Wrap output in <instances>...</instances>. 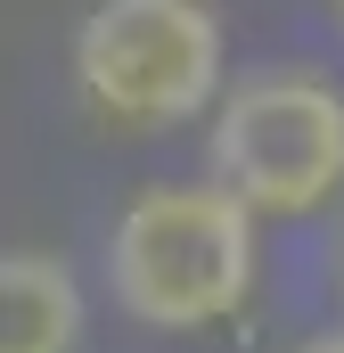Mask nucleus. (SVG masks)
Wrapping results in <instances>:
<instances>
[{
  "label": "nucleus",
  "mask_w": 344,
  "mask_h": 353,
  "mask_svg": "<svg viewBox=\"0 0 344 353\" xmlns=\"http://www.w3.org/2000/svg\"><path fill=\"white\" fill-rule=\"evenodd\" d=\"M222 17L205 0H98L74 33V83L115 132H172L222 99Z\"/></svg>",
  "instance_id": "nucleus-2"
},
{
  "label": "nucleus",
  "mask_w": 344,
  "mask_h": 353,
  "mask_svg": "<svg viewBox=\"0 0 344 353\" xmlns=\"http://www.w3.org/2000/svg\"><path fill=\"white\" fill-rule=\"evenodd\" d=\"M107 279L148 329H213L255 296V205L230 181H156L115 214Z\"/></svg>",
  "instance_id": "nucleus-1"
},
{
  "label": "nucleus",
  "mask_w": 344,
  "mask_h": 353,
  "mask_svg": "<svg viewBox=\"0 0 344 353\" xmlns=\"http://www.w3.org/2000/svg\"><path fill=\"white\" fill-rule=\"evenodd\" d=\"M312 353H344V329H336V337H320V345H312Z\"/></svg>",
  "instance_id": "nucleus-5"
},
{
  "label": "nucleus",
  "mask_w": 344,
  "mask_h": 353,
  "mask_svg": "<svg viewBox=\"0 0 344 353\" xmlns=\"http://www.w3.org/2000/svg\"><path fill=\"white\" fill-rule=\"evenodd\" d=\"M213 181L255 214H320L344 189V90L303 66H270L213 107Z\"/></svg>",
  "instance_id": "nucleus-3"
},
{
  "label": "nucleus",
  "mask_w": 344,
  "mask_h": 353,
  "mask_svg": "<svg viewBox=\"0 0 344 353\" xmlns=\"http://www.w3.org/2000/svg\"><path fill=\"white\" fill-rule=\"evenodd\" d=\"M336 17H344V0H336Z\"/></svg>",
  "instance_id": "nucleus-6"
},
{
  "label": "nucleus",
  "mask_w": 344,
  "mask_h": 353,
  "mask_svg": "<svg viewBox=\"0 0 344 353\" xmlns=\"http://www.w3.org/2000/svg\"><path fill=\"white\" fill-rule=\"evenodd\" d=\"M83 288L58 255H0V353H74Z\"/></svg>",
  "instance_id": "nucleus-4"
}]
</instances>
